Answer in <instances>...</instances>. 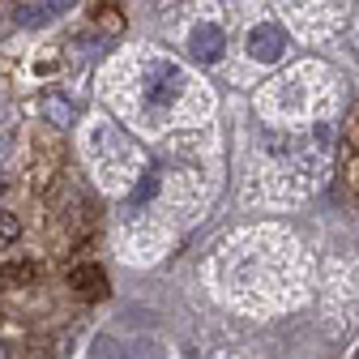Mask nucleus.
Wrapping results in <instances>:
<instances>
[{
    "label": "nucleus",
    "mask_w": 359,
    "mask_h": 359,
    "mask_svg": "<svg viewBox=\"0 0 359 359\" xmlns=\"http://www.w3.org/2000/svg\"><path fill=\"white\" fill-rule=\"evenodd\" d=\"M9 278H34V265H5Z\"/></svg>",
    "instance_id": "9"
},
{
    "label": "nucleus",
    "mask_w": 359,
    "mask_h": 359,
    "mask_svg": "<svg viewBox=\"0 0 359 359\" xmlns=\"http://www.w3.org/2000/svg\"><path fill=\"white\" fill-rule=\"evenodd\" d=\"M248 52H252V60H261V65L283 60V52H287V30H283L278 22H257L252 34H248Z\"/></svg>",
    "instance_id": "2"
},
{
    "label": "nucleus",
    "mask_w": 359,
    "mask_h": 359,
    "mask_svg": "<svg viewBox=\"0 0 359 359\" xmlns=\"http://www.w3.org/2000/svg\"><path fill=\"white\" fill-rule=\"evenodd\" d=\"M180 90H184V73H180V65H171V60H150V69H146V107H150V111L171 107Z\"/></svg>",
    "instance_id": "1"
},
{
    "label": "nucleus",
    "mask_w": 359,
    "mask_h": 359,
    "mask_svg": "<svg viewBox=\"0 0 359 359\" xmlns=\"http://www.w3.org/2000/svg\"><path fill=\"white\" fill-rule=\"evenodd\" d=\"M154 193H158V175L150 171V175L142 180V189H137V193H133V201H146V197H154Z\"/></svg>",
    "instance_id": "8"
},
{
    "label": "nucleus",
    "mask_w": 359,
    "mask_h": 359,
    "mask_svg": "<svg viewBox=\"0 0 359 359\" xmlns=\"http://www.w3.org/2000/svg\"><path fill=\"white\" fill-rule=\"evenodd\" d=\"M0 193H5V184H0Z\"/></svg>",
    "instance_id": "10"
},
{
    "label": "nucleus",
    "mask_w": 359,
    "mask_h": 359,
    "mask_svg": "<svg viewBox=\"0 0 359 359\" xmlns=\"http://www.w3.org/2000/svg\"><path fill=\"white\" fill-rule=\"evenodd\" d=\"M69 283H73L86 299L107 295V274H103L99 265H73V269H69Z\"/></svg>",
    "instance_id": "4"
},
{
    "label": "nucleus",
    "mask_w": 359,
    "mask_h": 359,
    "mask_svg": "<svg viewBox=\"0 0 359 359\" xmlns=\"http://www.w3.org/2000/svg\"><path fill=\"white\" fill-rule=\"evenodd\" d=\"M222 48H227V39H222V30H218L214 22H201V26L193 30V39H189V52H193V60H201V65H214V60L222 56Z\"/></svg>",
    "instance_id": "3"
},
{
    "label": "nucleus",
    "mask_w": 359,
    "mask_h": 359,
    "mask_svg": "<svg viewBox=\"0 0 359 359\" xmlns=\"http://www.w3.org/2000/svg\"><path fill=\"white\" fill-rule=\"evenodd\" d=\"M18 236H22V222H18V214H9V210H0V248H9V244H18Z\"/></svg>",
    "instance_id": "6"
},
{
    "label": "nucleus",
    "mask_w": 359,
    "mask_h": 359,
    "mask_svg": "<svg viewBox=\"0 0 359 359\" xmlns=\"http://www.w3.org/2000/svg\"><path fill=\"white\" fill-rule=\"evenodd\" d=\"M56 13H65L60 0H48V5H18L13 9V22L18 26H43V22H52Z\"/></svg>",
    "instance_id": "5"
},
{
    "label": "nucleus",
    "mask_w": 359,
    "mask_h": 359,
    "mask_svg": "<svg viewBox=\"0 0 359 359\" xmlns=\"http://www.w3.org/2000/svg\"><path fill=\"white\" fill-rule=\"evenodd\" d=\"M43 107H48V116H52L56 124H73V103H69V99L48 95V99H43Z\"/></svg>",
    "instance_id": "7"
}]
</instances>
